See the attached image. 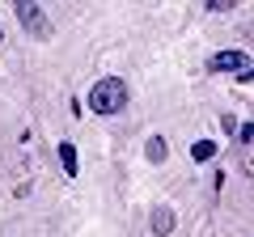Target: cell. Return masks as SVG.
<instances>
[{"instance_id": "1", "label": "cell", "mask_w": 254, "mask_h": 237, "mask_svg": "<svg viewBox=\"0 0 254 237\" xmlns=\"http://www.w3.org/2000/svg\"><path fill=\"white\" fill-rule=\"evenodd\" d=\"M123 106H127V85L119 81V76H102V81H93L89 110H98V115H119Z\"/></svg>"}, {"instance_id": "2", "label": "cell", "mask_w": 254, "mask_h": 237, "mask_svg": "<svg viewBox=\"0 0 254 237\" xmlns=\"http://www.w3.org/2000/svg\"><path fill=\"white\" fill-rule=\"evenodd\" d=\"M13 13H17L21 30H26L30 38H51V17L43 13V4H34V0H17Z\"/></svg>"}, {"instance_id": "3", "label": "cell", "mask_w": 254, "mask_h": 237, "mask_svg": "<svg viewBox=\"0 0 254 237\" xmlns=\"http://www.w3.org/2000/svg\"><path fill=\"white\" fill-rule=\"evenodd\" d=\"M246 68H254L246 51H216V55L208 59V72H237V76H242Z\"/></svg>"}, {"instance_id": "4", "label": "cell", "mask_w": 254, "mask_h": 237, "mask_svg": "<svg viewBox=\"0 0 254 237\" xmlns=\"http://www.w3.org/2000/svg\"><path fill=\"white\" fill-rule=\"evenodd\" d=\"M60 165H64V174H68V178H76V174H81V157H76V144H72V140H60Z\"/></svg>"}, {"instance_id": "5", "label": "cell", "mask_w": 254, "mask_h": 237, "mask_svg": "<svg viewBox=\"0 0 254 237\" xmlns=\"http://www.w3.org/2000/svg\"><path fill=\"white\" fill-rule=\"evenodd\" d=\"M153 233H174V212L170 208H153Z\"/></svg>"}, {"instance_id": "6", "label": "cell", "mask_w": 254, "mask_h": 237, "mask_svg": "<svg viewBox=\"0 0 254 237\" xmlns=\"http://www.w3.org/2000/svg\"><path fill=\"white\" fill-rule=\"evenodd\" d=\"M208 157H216V140H195L190 144V161H208Z\"/></svg>"}, {"instance_id": "7", "label": "cell", "mask_w": 254, "mask_h": 237, "mask_svg": "<svg viewBox=\"0 0 254 237\" xmlns=\"http://www.w3.org/2000/svg\"><path fill=\"white\" fill-rule=\"evenodd\" d=\"M144 153H148V161H153V165H161V161H165V153H170V148H165V136H153Z\"/></svg>"}, {"instance_id": "8", "label": "cell", "mask_w": 254, "mask_h": 237, "mask_svg": "<svg viewBox=\"0 0 254 237\" xmlns=\"http://www.w3.org/2000/svg\"><path fill=\"white\" fill-rule=\"evenodd\" d=\"M233 4H237V0H208V9H212V13H229Z\"/></svg>"}, {"instance_id": "9", "label": "cell", "mask_w": 254, "mask_h": 237, "mask_svg": "<svg viewBox=\"0 0 254 237\" xmlns=\"http://www.w3.org/2000/svg\"><path fill=\"white\" fill-rule=\"evenodd\" d=\"M242 140H254V123H246V127H242Z\"/></svg>"}]
</instances>
